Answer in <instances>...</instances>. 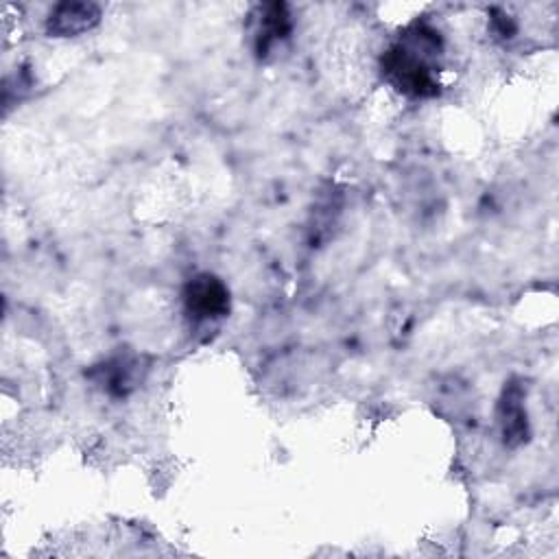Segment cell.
<instances>
[{
  "label": "cell",
  "mask_w": 559,
  "mask_h": 559,
  "mask_svg": "<svg viewBox=\"0 0 559 559\" xmlns=\"http://www.w3.org/2000/svg\"><path fill=\"white\" fill-rule=\"evenodd\" d=\"M98 20V11L92 4H61L48 20V31L55 35H76L90 28Z\"/></svg>",
  "instance_id": "3"
},
{
  "label": "cell",
  "mask_w": 559,
  "mask_h": 559,
  "mask_svg": "<svg viewBox=\"0 0 559 559\" xmlns=\"http://www.w3.org/2000/svg\"><path fill=\"white\" fill-rule=\"evenodd\" d=\"M384 72L404 94L432 96L437 92V39L424 31L406 35L386 52Z\"/></svg>",
  "instance_id": "1"
},
{
  "label": "cell",
  "mask_w": 559,
  "mask_h": 559,
  "mask_svg": "<svg viewBox=\"0 0 559 559\" xmlns=\"http://www.w3.org/2000/svg\"><path fill=\"white\" fill-rule=\"evenodd\" d=\"M186 308L194 319L223 317L229 310V293L225 284L212 275L194 277L183 293Z\"/></svg>",
  "instance_id": "2"
}]
</instances>
